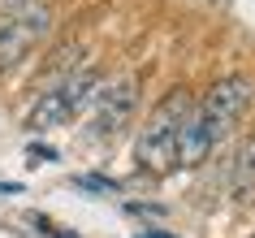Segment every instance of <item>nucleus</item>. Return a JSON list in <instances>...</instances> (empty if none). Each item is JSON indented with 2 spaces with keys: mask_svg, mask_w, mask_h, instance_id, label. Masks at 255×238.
Listing matches in <instances>:
<instances>
[{
  "mask_svg": "<svg viewBox=\"0 0 255 238\" xmlns=\"http://www.w3.org/2000/svg\"><path fill=\"white\" fill-rule=\"evenodd\" d=\"M255 100V82L242 78V74H229V78L212 82L208 95H203L199 104H190L186 121H182V134H177V165H203V160L212 156L221 139H225L238 117L251 108Z\"/></svg>",
  "mask_w": 255,
  "mask_h": 238,
  "instance_id": "1",
  "label": "nucleus"
},
{
  "mask_svg": "<svg viewBox=\"0 0 255 238\" xmlns=\"http://www.w3.org/2000/svg\"><path fill=\"white\" fill-rule=\"evenodd\" d=\"M190 104L195 100L186 91H169L160 104L151 108V117L143 121L138 143H134V156H138V169L143 173L164 178V173L177 169V134H182V121H186Z\"/></svg>",
  "mask_w": 255,
  "mask_h": 238,
  "instance_id": "2",
  "label": "nucleus"
},
{
  "mask_svg": "<svg viewBox=\"0 0 255 238\" xmlns=\"http://www.w3.org/2000/svg\"><path fill=\"white\" fill-rule=\"evenodd\" d=\"M95 87H100V78H95L91 65H78L74 74H65L61 82L43 87V91H39V104L30 108V130L65 126L74 113H82V108L95 100Z\"/></svg>",
  "mask_w": 255,
  "mask_h": 238,
  "instance_id": "3",
  "label": "nucleus"
},
{
  "mask_svg": "<svg viewBox=\"0 0 255 238\" xmlns=\"http://www.w3.org/2000/svg\"><path fill=\"white\" fill-rule=\"evenodd\" d=\"M48 35H52V9L48 4H26V9L0 13V74L17 69Z\"/></svg>",
  "mask_w": 255,
  "mask_h": 238,
  "instance_id": "4",
  "label": "nucleus"
},
{
  "mask_svg": "<svg viewBox=\"0 0 255 238\" xmlns=\"http://www.w3.org/2000/svg\"><path fill=\"white\" fill-rule=\"evenodd\" d=\"M95 100H100V108H95V121H91V139H95V143L117 139V134L130 126V117H134V104H138V78L130 74V78L113 82V87H104V91H95Z\"/></svg>",
  "mask_w": 255,
  "mask_h": 238,
  "instance_id": "5",
  "label": "nucleus"
},
{
  "mask_svg": "<svg viewBox=\"0 0 255 238\" xmlns=\"http://www.w3.org/2000/svg\"><path fill=\"white\" fill-rule=\"evenodd\" d=\"M251 191H255V130L242 139L238 156H234V195L247 199Z\"/></svg>",
  "mask_w": 255,
  "mask_h": 238,
  "instance_id": "6",
  "label": "nucleus"
},
{
  "mask_svg": "<svg viewBox=\"0 0 255 238\" xmlns=\"http://www.w3.org/2000/svg\"><path fill=\"white\" fill-rule=\"evenodd\" d=\"M78 186H87V191H113V182H104V178H78Z\"/></svg>",
  "mask_w": 255,
  "mask_h": 238,
  "instance_id": "7",
  "label": "nucleus"
},
{
  "mask_svg": "<svg viewBox=\"0 0 255 238\" xmlns=\"http://www.w3.org/2000/svg\"><path fill=\"white\" fill-rule=\"evenodd\" d=\"M26 4H39V0H0V13H9V9H26Z\"/></svg>",
  "mask_w": 255,
  "mask_h": 238,
  "instance_id": "8",
  "label": "nucleus"
},
{
  "mask_svg": "<svg viewBox=\"0 0 255 238\" xmlns=\"http://www.w3.org/2000/svg\"><path fill=\"white\" fill-rule=\"evenodd\" d=\"M134 238H173L169 230H147V234H134Z\"/></svg>",
  "mask_w": 255,
  "mask_h": 238,
  "instance_id": "9",
  "label": "nucleus"
}]
</instances>
